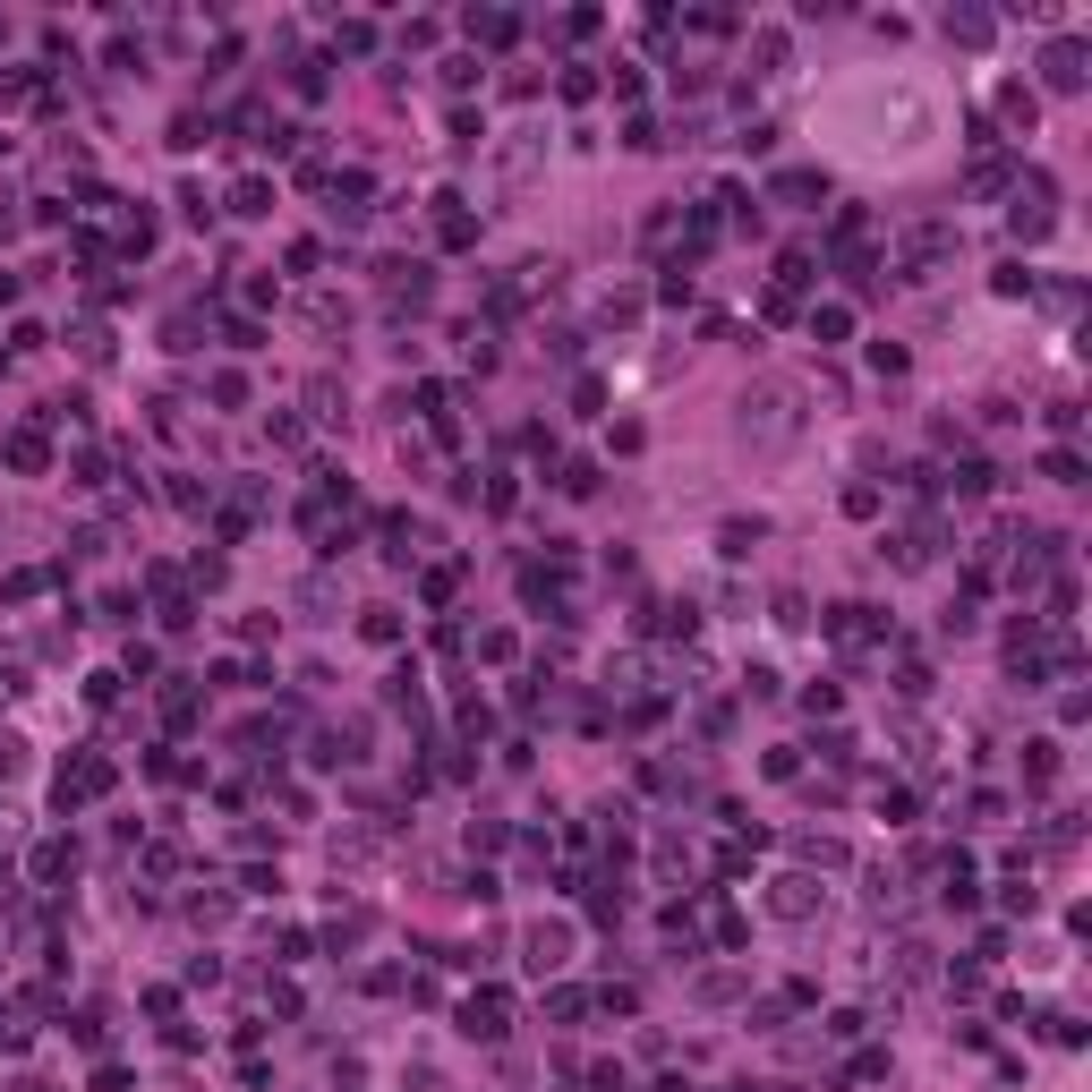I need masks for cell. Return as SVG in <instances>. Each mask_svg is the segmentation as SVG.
<instances>
[{
	"mask_svg": "<svg viewBox=\"0 0 1092 1092\" xmlns=\"http://www.w3.org/2000/svg\"><path fill=\"white\" fill-rule=\"evenodd\" d=\"M564 495H598V461H564V478H555Z\"/></svg>",
	"mask_w": 1092,
	"mask_h": 1092,
	"instance_id": "cell-24",
	"label": "cell"
},
{
	"mask_svg": "<svg viewBox=\"0 0 1092 1092\" xmlns=\"http://www.w3.org/2000/svg\"><path fill=\"white\" fill-rule=\"evenodd\" d=\"M359 632H368L376 649H393V640H401V615H393V606H368V615H359Z\"/></svg>",
	"mask_w": 1092,
	"mask_h": 1092,
	"instance_id": "cell-19",
	"label": "cell"
},
{
	"mask_svg": "<svg viewBox=\"0 0 1092 1092\" xmlns=\"http://www.w3.org/2000/svg\"><path fill=\"white\" fill-rule=\"evenodd\" d=\"M1033 111H1041L1033 86H1007V94H999V120H1007V129H1033Z\"/></svg>",
	"mask_w": 1092,
	"mask_h": 1092,
	"instance_id": "cell-21",
	"label": "cell"
},
{
	"mask_svg": "<svg viewBox=\"0 0 1092 1092\" xmlns=\"http://www.w3.org/2000/svg\"><path fill=\"white\" fill-rule=\"evenodd\" d=\"M470 43H513V17L504 9H470Z\"/></svg>",
	"mask_w": 1092,
	"mask_h": 1092,
	"instance_id": "cell-20",
	"label": "cell"
},
{
	"mask_svg": "<svg viewBox=\"0 0 1092 1092\" xmlns=\"http://www.w3.org/2000/svg\"><path fill=\"white\" fill-rule=\"evenodd\" d=\"M43 461H52V453H43V427H17L9 435V470H43Z\"/></svg>",
	"mask_w": 1092,
	"mask_h": 1092,
	"instance_id": "cell-17",
	"label": "cell"
},
{
	"mask_svg": "<svg viewBox=\"0 0 1092 1092\" xmlns=\"http://www.w3.org/2000/svg\"><path fill=\"white\" fill-rule=\"evenodd\" d=\"M828 640L837 649H880L888 640V615H880V606H828Z\"/></svg>",
	"mask_w": 1092,
	"mask_h": 1092,
	"instance_id": "cell-4",
	"label": "cell"
},
{
	"mask_svg": "<svg viewBox=\"0 0 1092 1092\" xmlns=\"http://www.w3.org/2000/svg\"><path fill=\"white\" fill-rule=\"evenodd\" d=\"M9 231H17V213H9V197H0V239H9Z\"/></svg>",
	"mask_w": 1092,
	"mask_h": 1092,
	"instance_id": "cell-38",
	"label": "cell"
},
{
	"mask_svg": "<svg viewBox=\"0 0 1092 1092\" xmlns=\"http://www.w3.org/2000/svg\"><path fill=\"white\" fill-rule=\"evenodd\" d=\"M1058 231V205H1050V180L1025 172L1015 180V239H1050Z\"/></svg>",
	"mask_w": 1092,
	"mask_h": 1092,
	"instance_id": "cell-3",
	"label": "cell"
},
{
	"mask_svg": "<svg viewBox=\"0 0 1092 1092\" xmlns=\"http://www.w3.org/2000/svg\"><path fill=\"white\" fill-rule=\"evenodd\" d=\"M213 401H223V410H239V401H248V376H239V368H223V376H213Z\"/></svg>",
	"mask_w": 1092,
	"mask_h": 1092,
	"instance_id": "cell-33",
	"label": "cell"
},
{
	"mask_svg": "<svg viewBox=\"0 0 1092 1092\" xmlns=\"http://www.w3.org/2000/svg\"><path fill=\"white\" fill-rule=\"evenodd\" d=\"M572 410H580V419H598V410H606V384L580 376V384H572Z\"/></svg>",
	"mask_w": 1092,
	"mask_h": 1092,
	"instance_id": "cell-31",
	"label": "cell"
},
{
	"mask_svg": "<svg viewBox=\"0 0 1092 1092\" xmlns=\"http://www.w3.org/2000/svg\"><path fill=\"white\" fill-rule=\"evenodd\" d=\"M811 333L819 342H845V333H854V307H811Z\"/></svg>",
	"mask_w": 1092,
	"mask_h": 1092,
	"instance_id": "cell-23",
	"label": "cell"
},
{
	"mask_svg": "<svg viewBox=\"0 0 1092 1092\" xmlns=\"http://www.w3.org/2000/svg\"><path fill=\"white\" fill-rule=\"evenodd\" d=\"M68 862H78V845H68V837H43V845H35V880H43V888H60Z\"/></svg>",
	"mask_w": 1092,
	"mask_h": 1092,
	"instance_id": "cell-12",
	"label": "cell"
},
{
	"mask_svg": "<svg viewBox=\"0 0 1092 1092\" xmlns=\"http://www.w3.org/2000/svg\"><path fill=\"white\" fill-rule=\"evenodd\" d=\"M948 35H956V43H990V17H982V9H956Z\"/></svg>",
	"mask_w": 1092,
	"mask_h": 1092,
	"instance_id": "cell-26",
	"label": "cell"
},
{
	"mask_svg": "<svg viewBox=\"0 0 1092 1092\" xmlns=\"http://www.w3.org/2000/svg\"><path fill=\"white\" fill-rule=\"evenodd\" d=\"M768 197H776V205H828V180H819V172H776Z\"/></svg>",
	"mask_w": 1092,
	"mask_h": 1092,
	"instance_id": "cell-9",
	"label": "cell"
},
{
	"mask_svg": "<svg viewBox=\"0 0 1092 1092\" xmlns=\"http://www.w3.org/2000/svg\"><path fill=\"white\" fill-rule=\"evenodd\" d=\"M435 239H444V248H470V239H478V213L461 205V197H435Z\"/></svg>",
	"mask_w": 1092,
	"mask_h": 1092,
	"instance_id": "cell-10",
	"label": "cell"
},
{
	"mask_svg": "<svg viewBox=\"0 0 1092 1092\" xmlns=\"http://www.w3.org/2000/svg\"><path fill=\"white\" fill-rule=\"evenodd\" d=\"M461 359L487 376V368H495V325H461Z\"/></svg>",
	"mask_w": 1092,
	"mask_h": 1092,
	"instance_id": "cell-15",
	"label": "cell"
},
{
	"mask_svg": "<svg viewBox=\"0 0 1092 1092\" xmlns=\"http://www.w3.org/2000/svg\"><path fill=\"white\" fill-rule=\"evenodd\" d=\"M649 632H658V640H692L700 615H692V606H649Z\"/></svg>",
	"mask_w": 1092,
	"mask_h": 1092,
	"instance_id": "cell-14",
	"label": "cell"
},
{
	"mask_svg": "<svg viewBox=\"0 0 1092 1092\" xmlns=\"http://www.w3.org/2000/svg\"><path fill=\"white\" fill-rule=\"evenodd\" d=\"M265 205H274V188H265V180H239L231 188V213H265Z\"/></svg>",
	"mask_w": 1092,
	"mask_h": 1092,
	"instance_id": "cell-25",
	"label": "cell"
},
{
	"mask_svg": "<svg viewBox=\"0 0 1092 1092\" xmlns=\"http://www.w3.org/2000/svg\"><path fill=\"white\" fill-rule=\"evenodd\" d=\"M1041 78H1050L1058 94H1076L1084 86V52H1076V43H1050V52H1041Z\"/></svg>",
	"mask_w": 1092,
	"mask_h": 1092,
	"instance_id": "cell-11",
	"label": "cell"
},
{
	"mask_svg": "<svg viewBox=\"0 0 1092 1092\" xmlns=\"http://www.w3.org/2000/svg\"><path fill=\"white\" fill-rule=\"evenodd\" d=\"M504 1025H513V999H504V990H470V999H461V1033L470 1041H504Z\"/></svg>",
	"mask_w": 1092,
	"mask_h": 1092,
	"instance_id": "cell-5",
	"label": "cell"
},
{
	"mask_svg": "<svg viewBox=\"0 0 1092 1092\" xmlns=\"http://www.w3.org/2000/svg\"><path fill=\"white\" fill-rule=\"evenodd\" d=\"M265 435H274L282 453H299V444H307V427H299V419H265Z\"/></svg>",
	"mask_w": 1092,
	"mask_h": 1092,
	"instance_id": "cell-36",
	"label": "cell"
},
{
	"mask_svg": "<svg viewBox=\"0 0 1092 1092\" xmlns=\"http://www.w3.org/2000/svg\"><path fill=\"white\" fill-rule=\"evenodd\" d=\"M768 905L786 913V921H803V913L819 905V880H811V870H786V880H776V896H768Z\"/></svg>",
	"mask_w": 1092,
	"mask_h": 1092,
	"instance_id": "cell-8",
	"label": "cell"
},
{
	"mask_svg": "<svg viewBox=\"0 0 1092 1092\" xmlns=\"http://www.w3.org/2000/svg\"><path fill=\"white\" fill-rule=\"evenodd\" d=\"M120 248H129V256H145V248H154V213H145V205H129V213H120Z\"/></svg>",
	"mask_w": 1092,
	"mask_h": 1092,
	"instance_id": "cell-16",
	"label": "cell"
},
{
	"mask_svg": "<svg viewBox=\"0 0 1092 1092\" xmlns=\"http://www.w3.org/2000/svg\"><path fill=\"white\" fill-rule=\"evenodd\" d=\"M589 1084H598V1092H632V1076H623V1066H589Z\"/></svg>",
	"mask_w": 1092,
	"mask_h": 1092,
	"instance_id": "cell-37",
	"label": "cell"
},
{
	"mask_svg": "<svg viewBox=\"0 0 1092 1092\" xmlns=\"http://www.w3.org/2000/svg\"><path fill=\"white\" fill-rule=\"evenodd\" d=\"M290 86H299L307 103H317V94H325V60H299V68H290Z\"/></svg>",
	"mask_w": 1092,
	"mask_h": 1092,
	"instance_id": "cell-35",
	"label": "cell"
},
{
	"mask_svg": "<svg viewBox=\"0 0 1092 1092\" xmlns=\"http://www.w3.org/2000/svg\"><path fill=\"white\" fill-rule=\"evenodd\" d=\"M794 854H803V862H819V870H828V862H845V845H837V837H803V845H794Z\"/></svg>",
	"mask_w": 1092,
	"mask_h": 1092,
	"instance_id": "cell-32",
	"label": "cell"
},
{
	"mask_svg": "<svg viewBox=\"0 0 1092 1092\" xmlns=\"http://www.w3.org/2000/svg\"><path fill=\"white\" fill-rule=\"evenodd\" d=\"M760 317H768V325H794V317H803V299H794V290H768Z\"/></svg>",
	"mask_w": 1092,
	"mask_h": 1092,
	"instance_id": "cell-27",
	"label": "cell"
},
{
	"mask_svg": "<svg viewBox=\"0 0 1092 1092\" xmlns=\"http://www.w3.org/2000/svg\"><path fill=\"white\" fill-rule=\"evenodd\" d=\"M1058 776V743H1025V786H1050Z\"/></svg>",
	"mask_w": 1092,
	"mask_h": 1092,
	"instance_id": "cell-22",
	"label": "cell"
},
{
	"mask_svg": "<svg viewBox=\"0 0 1092 1092\" xmlns=\"http://www.w3.org/2000/svg\"><path fill=\"white\" fill-rule=\"evenodd\" d=\"M948 487H956V495H990V487H999V470H990L982 453H964L956 470H948Z\"/></svg>",
	"mask_w": 1092,
	"mask_h": 1092,
	"instance_id": "cell-13",
	"label": "cell"
},
{
	"mask_svg": "<svg viewBox=\"0 0 1092 1092\" xmlns=\"http://www.w3.org/2000/svg\"><path fill=\"white\" fill-rule=\"evenodd\" d=\"M1041 478H1058V487H1084V461H1076V453H1050V461H1041Z\"/></svg>",
	"mask_w": 1092,
	"mask_h": 1092,
	"instance_id": "cell-28",
	"label": "cell"
},
{
	"mask_svg": "<svg viewBox=\"0 0 1092 1092\" xmlns=\"http://www.w3.org/2000/svg\"><path fill=\"white\" fill-rule=\"evenodd\" d=\"M888 547H896V564H905V572H921L939 547H948V529H939V513H921V521H905V529H896Z\"/></svg>",
	"mask_w": 1092,
	"mask_h": 1092,
	"instance_id": "cell-6",
	"label": "cell"
},
{
	"mask_svg": "<svg viewBox=\"0 0 1092 1092\" xmlns=\"http://www.w3.org/2000/svg\"><path fill=\"white\" fill-rule=\"evenodd\" d=\"M598 317H606V325H632V317H640V299H632V290H606V307H598Z\"/></svg>",
	"mask_w": 1092,
	"mask_h": 1092,
	"instance_id": "cell-34",
	"label": "cell"
},
{
	"mask_svg": "<svg viewBox=\"0 0 1092 1092\" xmlns=\"http://www.w3.org/2000/svg\"><path fill=\"white\" fill-rule=\"evenodd\" d=\"M751 854H760V837H751V845L734 837V845H725V854H717V870H725V880H743V870H751Z\"/></svg>",
	"mask_w": 1092,
	"mask_h": 1092,
	"instance_id": "cell-29",
	"label": "cell"
},
{
	"mask_svg": "<svg viewBox=\"0 0 1092 1092\" xmlns=\"http://www.w3.org/2000/svg\"><path fill=\"white\" fill-rule=\"evenodd\" d=\"M60 811H78V803H94V794H111V760H103V751H78V760H68L60 768Z\"/></svg>",
	"mask_w": 1092,
	"mask_h": 1092,
	"instance_id": "cell-2",
	"label": "cell"
},
{
	"mask_svg": "<svg viewBox=\"0 0 1092 1092\" xmlns=\"http://www.w3.org/2000/svg\"><path fill=\"white\" fill-rule=\"evenodd\" d=\"M948 256H956V231L948 223H913L905 231V282H931Z\"/></svg>",
	"mask_w": 1092,
	"mask_h": 1092,
	"instance_id": "cell-1",
	"label": "cell"
},
{
	"mask_svg": "<svg viewBox=\"0 0 1092 1092\" xmlns=\"http://www.w3.org/2000/svg\"><path fill=\"white\" fill-rule=\"evenodd\" d=\"M564 964H572V931H564V921H538V931H529V974H564Z\"/></svg>",
	"mask_w": 1092,
	"mask_h": 1092,
	"instance_id": "cell-7",
	"label": "cell"
},
{
	"mask_svg": "<svg viewBox=\"0 0 1092 1092\" xmlns=\"http://www.w3.org/2000/svg\"><path fill=\"white\" fill-rule=\"evenodd\" d=\"M162 725H172V734H188V725H197V692H188V683L162 692Z\"/></svg>",
	"mask_w": 1092,
	"mask_h": 1092,
	"instance_id": "cell-18",
	"label": "cell"
},
{
	"mask_svg": "<svg viewBox=\"0 0 1092 1092\" xmlns=\"http://www.w3.org/2000/svg\"><path fill=\"white\" fill-rule=\"evenodd\" d=\"M990 282H999V299H1025V290H1033V265H999Z\"/></svg>",
	"mask_w": 1092,
	"mask_h": 1092,
	"instance_id": "cell-30",
	"label": "cell"
}]
</instances>
